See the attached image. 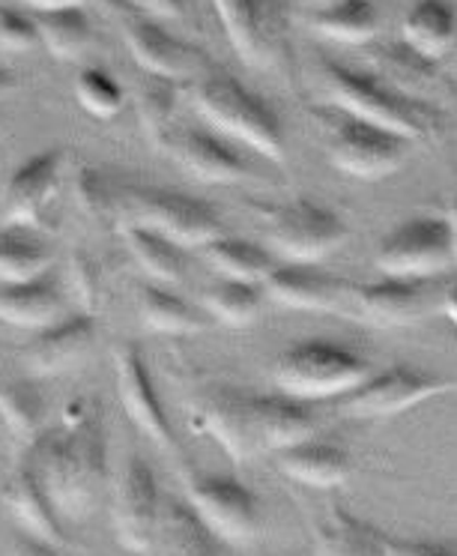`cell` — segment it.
I'll return each instance as SVG.
<instances>
[{
	"instance_id": "obj_22",
	"label": "cell",
	"mask_w": 457,
	"mask_h": 556,
	"mask_svg": "<svg viewBox=\"0 0 457 556\" xmlns=\"http://www.w3.org/2000/svg\"><path fill=\"white\" fill-rule=\"evenodd\" d=\"M368 61H371L373 78H380L385 87H392L409 99H419V102H428V97L443 90L445 85L436 63L416 54L404 39L401 42H377L368 54Z\"/></svg>"
},
{
	"instance_id": "obj_37",
	"label": "cell",
	"mask_w": 457,
	"mask_h": 556,
	"mask_svg": "<svg viewBox=\"0 0 457 556\" xmlns=\"http://www.w3.org/2000/svg\"><path fill=\"white\" fill-rule=\"evenodd\" d=\"M51 273L49 245L37 237H30L27 228L0 230V281L18 285Z\"/></svg>"
},
{
	"instance_id": "obj_11",
	"label": "cell",
	"mask_w": 457,
	"mask_h": 556,
	"mask_svg": "<svg viewBox=\"0 0 457 556\" xmlns=\"http://www.w3.org/2000/svg\"><path fill=\"white\" fill-rule=\"evenodd\" d=\"M162 515L165 506H162L156 472L147 458L129 455L123 460V470L117 472L111 494V527L123 551L138 556L153 554Z\"/></svg>"
},
{
	"instance_id": "obj_48",
	"label": "cell",
	"mask_w": 457,
	"mask_h": 556,
	"mask_svg": "<svg viewBox=\"0 0 457 556\" xmlns=\"http://www.w3.org/2000/svg\"><path fill=\"white\" fill-rule=\"evenodd\" d=\"M445 222H448V230H452V252H455V264H457V201L448 206Z\"/></svg>"
},
{
	"instance_id": "obj_8",
	"label": "cell",
	"mask_w": 457,
	"mask_h": 556,
	"mask_svg": "<svg viewBox=\"0 0 457 556\" xmlns=\"http://www.w3.org/2000/svg\"><path fill=\"white\" fill-rule=\"evenodd\" d=\"M126 216L129 225L156 230L180 249H204L225 237V222L206 201L162 186H126Z\"/></svg>"
},
{
	"instance_id": "obj_41",
	"label": "cell",
	"mask_w": 457,
	"mask_h": 556,
	"mask_svg": "<svg viewBox=\"0 0 457 556\" xmlns=\"http://www.w3.org/2000/svg\"><path fill=\"white\" fill-rule=\"evenodd\" d=\"M39 42L34 15H25L13 7H0V51H30Z\"/></svg>"
},
{
	"instance_id": "obj_12",
	"label": "cell",
	"mask_w": 457,
	"mask_h": 556,
	"mask_svg": "<svg viewBox=\"0 0 457 556\" xmlns=\"http://www.w3.org/2000/svg\"><path fill=\"white\" fill-rule=\"evenodd\" d=\"M455 264L452 230L445 218H412L385 233L373 249V266L385 278H428L440 276Z\"/></svg>"
},
{
	"instance_id": "obj_33",
	"label": "cell",
	"mask_w": 457,
	"mask_h": 556,
	"mask_svg": "<svg viewBox=\"0 0 457 556\" xmlns=\"http://www.w3.org/2000/svg\"><path fill=\"white\" fill-rule=\"evenodd\" d=\"M0 419L15 437L18 452L30 446L49 428L46 425L49 413H46V401H42L37 383H30V380L0 383Z\"/></svg>"
},
{
	"instance_id": "obj_42",
	"label": "cell",
	"mask_w": 457,
	"mask_h": 556,
	"mask_svg": "<svg viewBox=\"0 0 457 556\" xmlns=\"http://www.w3.org/2000/svg\"><path fill=\"white\" fill-rule=\"evenodd\" d=\"M385 556H457V542H407V539H383Z\"/></svg>"
},
{
	"instance_id": "obj_38",
	"label": "cell",
	"mask_w": 457,
	"mask_h": 556,
	"mask_svg": "<svg viewBox=\"0 0 457 556\" xmlns=\"http://www.w3.org/2000/svg\"><path fill=\"white\" fill-rule=\"evenodd\" d=\"M75 198L90 222L97 225H120L126 216V186L114 182L99 168H81L75 177Z\"/></svg>"
},
{
	"instance_id": "obj_1",
	"label": "cell",
	"mask_w": 457,
	"mask_h": 556,
	"mask_svg": "<svg viewBox=\"0 0 457 556\" xmlns=\"http://www.w3.org/2000/svg\"><path fill=\"white\" fill-rule=\"evenodd\" d=\"M39 484L66 520L93 518L109 491V431L97 395H78L61 413V422L22 448Z\"/></svg>"
},
{
	"instance_id": "obj_23",
	"label": "cell",
	"mask_w": 457,
	"mask_h": 556,
	"mask_svg": "<svg viewBox=\"0 0 457 556\" xmlns=\"http://www.w3.org/2000/svg\"><path fill=\"white\" fill-rule=\"evenodd\" d=\"M63 315H66V293L51 273L0 288V320L10 327L39 332L58 324Z\"/></svg>"
},
{
	"instance_id": "obj_6",
	"label": "cell",
	"mask_w": 457,
	"mask_h": 556,
	"mask_svg": "<svg viewBox=\"0 0 457 556\" xmlns=\"http://www.w3.org/2000/svg\"><path fill=\"white\" fill-rule=\"evenodd\" d=\"M99 3L109 10L114 25L126 39V49L132 51V58L147 75L170 78L177 85H189V81L194 85L201 75L213 70L204 49L174 37L153 15L135 10L126 0H99Z\"/></svg>"
},
{
	"instance_id": "obj_24",
	"label": "cell",
	"mask_w": 457,
	"mask_h": 556,
	"mask_svg": "<svg viewBox=\"0 0 457 556\" xmlns=\"http://www.w3.org/2000/svg\"><path fill=\"white\" fill-rule=\"evenodd\" d=\"M276 464L288 479L305 484V488H317V491L341 488L353 476L350 452L335 443H326L320 437L276 452Z\"/></svg>"
},
{
	"instance_id": "obj_14",
	"label": "cell",
	"mask_w": 457,
	"mask_h": 556,
	"mask_svg": "<svg viewBox=\"0 0 457 556\" xmlns=\"http://www.w3.org/2000/svg\"><path fill=\"white\" fill-rule=\"evenodd\" d=\"M192 425L213 437L237 464H245L264 452L254 419L252 392L225 383L201 389V395L192 404Z\"/></svg>"
},
{
	"instance_id": "obj_29",
	"label": "cell",
	"mask_w": 457,
	"mask_h": 556,
	"mask_svg": "<svg viewBox=\"0 0 457 556\" xmlns=\"http://www.w3.org/2000/svg\"><path fill=\"white\" fill-rule=\"evenodd\" d=\"M123 240H126V249L135 257V264L156 281L177 285L189 273L186 249H180L177 242H170L156 230L141 228V225H123Z\"/></svg>"
},
{
	"instance_id": "obj_43",
	"label": "cell",
	"mask_w": 457,
	"mask_h": 556,
	"mask_svg": "<svg viewBox=\"0 0 457 556\" xmlns=\"http://www.w3.org/2000/svg\"><path fill=\"white\" fill-rule=\"evenodd\" d=\"M126 3H132L135 10L153 15L158 22H182L189 15L186 0H126Z\"/></svg>"
},
{
	"instance_id": "obj_45",
	"label": "cell",
	"mask_w": 457,
	"mask_h": 556,
	"mask_svg": "<svg viewBox=\"0 0 457 556\" xmlns=\"http://www.w3.org/2000/svg\"><path fill=\"white\" fill-rule=\"evenodd\" d=\"M34 13H58V10H87L93 0H25Z\"/></svg>"
},
{
	"instance_id": "obj_44",
	"label": "cell",
	"mask_w": 457,
	"mask_h": 556,
	"mask_svg": "<svg viewBox=\"0 0 457 556\" xmlns=\"http://www.w3.org/2000/svg\"><path fill=\"white\" fill-rule=\"evenodd\" d=\"M10 556H66L63 547L51 542H42V539H34L27 532H18L13 539V547H10Z\"/></svg>"
},
{
	"instance_id": "obj_36",
	"label": "cell",
	"mask_w": 457,
	"mask_h": 556,
	"mask_svg": "<svg viewBox=\"0 0 457 556\" xmlns=\"http://www.w3.org/2000/svg\"><path fill=\"white\" fill-rule=\"evenodd\" d=\"M206 264L216 269L221 278L230 281H249V285H261L269 269L276 266L272 254L266 252L264 245H254L249 240H233V237H218L210 245L201 249Z\"/></svg>"
},
{
	"instance_id": "obj_50",
	"label": "cell",
	"mask_w": 457,
	"mask_h": 556,
	"mask_svg": "<svg viewBox=\"0 0 457 556\" xmlns=\"http://www.w3.org/2000/svg\"><path fill=\"white\" fill-rule=\"evenodd\" d=\"M0 132H3V117H0Z\"/></svg>"
},
{
	"instance_id": "obj_17",
	"label": "cell",
	"mask_w": 457,
	"mask_h": 556,
	"mask_svg": "<svg viewBox=\"0 0 457 556\" xmlns=\"http://www.w3.org/2000/svg\"><path fill=\"white\" fill-rule=\"evenodd\" d=\"M63 150H39L3 186V222L10 228H49V213L63 186Z\"/></svg>"
},
{
	"instance_id": "obj_32",
	"label": "cell",
	"mask_w": 457,
	"mask_h": 556,
	"mask_svg": "<svg viewBox=\"0 0 457 556\" xmlns=\"http://www.w3.org/2000/svg\"><path fill=\"white\" fill-rule=\"evenodd\" d=\"M308 27L320 37L341 42V46H368L377 37V10L371 0H344L329 10L308 15Z\"/></svg>"
},
{
	"instance_id": "obj_28",
	"label": "cell",
	"mask_w": 457,
	"mask_h": 556,
	"mask_svg": "<svg viewBox=\"0 0 457 556\" xmlns=\"http://www.w3.org/2000/svg\"><path fill=\"white\" fill-rule=\"evenodd\" d=\"M457 37V18L455 10L445 0H419L412 3V10L404 18L401 27V39L409 49L428 58V61H440L448 49L455 46Z\"/></svg>"
},
{
	"instance_id": "obj_39",
	"label": "cell",
	"mask_w": 457,
	"mask_h": 556,
	"mask_svg": "<svg viewBox=\"0 0 457 556\" xmlns=\"http://www.w3.org/2000/svg\"><path fill=\"white\" fill-rule=\"evenodd\" d=\"M75 99L97 121L117 117L123 105H126V93H123L120 81L102 66H81L78 70V75H75Z\"/></svg>"
},
{
	"instance_id": "obj_49",
	"label": "cell",
	"mask_w": 457,
	"mask_h": 556,
	"mask_svg": "<svg viewBox=\"0 0 457 556\" xmlns=\"http://www.w3.org/2000/svg\"><path fill=\"white\" fill-rule=\"evenodd\" d=\"M312 3V10L317 13V10H329V7H335V3H344V0H308Z\"/></svg>"
},
{
	"instance_id": "obj_25",
	"label": "cell",
	"mask_w": 457,
	"mask_h": 556,
	"mask_svg": "<svg viewBox=\"0 0 457 556\" xmlns=\"http://www.w3.org/2000/svg\"><path fill=\"white\" fill-rule=\"evenodd\" d=\"M254 419H257V434L264 452H281V448L296 446L317 437V419L314 413L288 395H252Z\"/></svg>"
},
{
	"instance_id": "obj_15",
	"label": "cell",
	"mask_w": 457,
	"mask_h": 556,
	"mask_svg": "<svg viewBox=\"0 0 457 556\" xmlns=\"http://www.w3.org/2000/svg\"><path fill=\"white\" fill-rule=\"evenodd\" d=\"M114 371H117V395L123 410L132 419L135 428L162 452H177V431L158 399L150 365L138 341H120L114 348Z\"/></svg>"
},
{
	"instance_id": "obj_34",
	"label": "cell",
	"mask_w": 457,
	"mask_h": 556,
	"mask_svg": "<svg viewBox=\"0 0 457 556\" xmlns=\"http://www.w3.org/2000/svg\"><path fill=\"white\" fill-rule=\"evenodd\" d=\"M150 556H218V542L186 503H168Z\"/></svg>"
},
{
	"instance_id": "obj_21",
	"label": "cell",
	"mask_w": 457,
	"mask_h": 556,
	"mask_svg": "<svg viewBox=\"0 0 457 556\" xmlns=\"http://www.w3.org/2000/svg\"><path fill=\"white\" fill-rule=\"evenodd\" d=\"M0 500L10 508V515L18 520V527L34 539L66 547V530H63L61 515L46 494V488L39 484L37 472L30 470L25 458H15L13 476L0 488Z\"/></svg>"
},
{
	"instance_id": "obj_16",
	"label": "cell",
	"mask_w": 457,
	"mask_h": 556,
	"mask_svg": "<svg viewBox=\"0 0 457 556\" xmlns=\"http://www.w3.org/2000/svg\"><path fill=\"white\" fill-rule=\"evenodd\" d=\"M230 46L254 70H276L288 61L281 15L272 0H213Z\"/></svg>"
},
{
	"instance_id": "obj_7",
	"label": "cell",
	"mask_w": 457,
	"mask_h": 556,
	"mask_svg": "<svg viewBox=\"0 0 457 556\" xmlns=\"http://www.w3.org/2000/svg\"><path fill=\"white\" fill-rule=\"evenodd\" d=\"M266 225V242L288 264H320L350 237L344 218L329 206L300 198L290 204H257Z\"/></svg>"
},
{
	"instance_id": "obj_5",
	"label": "cell",
	"mask_w": 457,
	"mask_h": 556,
	"mask_svg": "<svg viewBox=\"0 0 457 556\" xmlns=\"http://www.w3.org/2000/svg\"><path fill=\"white\" fill-rule=\"evenodd\" d=\"M182 488H186V506L192 508L194 518L204 523L218 544L249 547L257 542L264 530L261 500L237 476L182 467Z\"/></svg>"
},
{
	"instance_id": "obj_31",
	"label": "cell",
	"mask_w": 457,
	"mask_h": 556,
	"mask_svg": "<svg viewBox=\"0 0 457 556\" xmlns=\"http://www.w3.org/2000/svg\"><path fill=\"white\" fill-rule=\"evenodd\" d=\"M264 288L261 285H249V281H230L221 278L216 285H210L201 291V308L210 320H218L225 327L242 329L261 320L264 315Z\"/></svg>"
},
{
	"instance_id": "obj_35",
	"label": "cell",
	"mask_w": 457,
	"mask_h": 556,
	"mask_svg": "<svg viewBox=\"0 0 457 556\" xmlns=\"http://www.w3.org/2000/svg\"><path fill=\"white\" fill-rule=\"evenodd\" d=\"M177 105H180V85L170 78L144 73L141 85L135 90V109H138V121L144 126L147 138L158 150H165L168 138L174 135Z\"/></svg>"
},
{
	"instance_id": "obj_4",
	"label": "cell",
	"mask_w": 457,
	"mask_h": 556,
	"mask_svg": "<svg viewBox=\"0 0 457 556\" xmlns=\"http://www.w3.org/2000/svg\"><path fill=\"white\" fill-rule=\"evenodd\" d=\"M371 365L359 353L332 341H302L272 365V383L293 401L344 399L371 377Z\"/></svg>"
},
{
	"instance_id": "obj_18",
	"label": "cell",
	"mask_w": 457,
	"mask_h": 556,
	"mask_svg": "<svg viewBox=\"0 0 457 556\" xmlns=\"http://www.w3.org/2000/svg\"><path fill=\"white\" fill-rule=\"evenodd\" d=\"M97 341L99 329L93 315H63L58 324L34 332V339L22 351V359L30 375L61 377L85 365L97 351Z\"/></svg>"
},
{
	"instance_id": "obj_20",
	"label": "cell",
	"mask_w": 457,
	"mask_h": 556,
	"mask_svg": "<svg viewBox=\"0 0 457 556\" xmlns=\"http://www.w3.org/2000/svg\"><path fill=\"white\" fill-rule=\"evenodd\" d=\"M347 285L344 278L317 269V264H276L261 281L269 303L312 315H338L347 296Z\"/></svg>"
},
{
	"instance_id": "obj_51",
	"label": "cell",
	"mask_w": 457,
	"mask_h": 556,
	"mask_svg": "<svg viewBox=\"0 0 457 556\" xmlns=\"http://www.w3.org/2000/svg\"><path fill=\"white\" fill-rule=\"evenodd\" d=\"M0 7H3V3H0Z\"/></svg>"
},
{
	"instance_id": "obj_19",
	"label": "cell",
	"mask_w": 457,
	"mask_h": 556,
	"mask_svg": "<svg viewBox=\"0 0 457 556\" xmlns=\"http://www.w3.org/2000/svg\"><path fill=\"white\" fill-rule=\"evenodd\" d=\"M165 153L189 177L206 182V186H237V182L257 180V170L242 159L240 150L210 129L174 132L165 144Z\"/></svg>"
},
{
	"instance_id": "obj_10",
	"label": "cell",
	"mask_w": 457,
	"mask_h": 556,
	"mask_svg": "<svg viewBox=\"0 0 457 556\" xmlns=\"http://www.w3.org/2000/svg\"><path fill=\"white\" fill-rule=\"evenodd\" d=\"M326 156L338 170L359 180H383L404 168L409 156V141L377 129L371 123L356 121L350 114H326Z\"/></svg>"
},
{
	"instance_id": "obj_3",
	"label": "cell",
	"mask_w": 457,
	"mask_h": 556,
	"mask_svg": "<svg viewBox=\"0 0 457 556\" xmlns=\"http://www.w3.org/2000/svg\"><path fill=\"white\" fill-rule=\"evenodd\" d=\"M192 99L201 117L213 123L218 132L252 147L254 153H261L269 162L281 165L288 159V138L276 111L242 85L240 78L221 70H210L194 81Z\"/></svg>"
},
{
	"instance_id": "obj_40",
	"label": "cell",
	"mask_w": 457,
	"mask_h": 556,
	"mask_svg": "<svg viewBox=\"0 0 457 556\" xmlns=\"http://www.w3.org/2000/svg\"><path fill=\"white\" fill-rule=\"evenodd\" d=\"M66 273H69V281H73L75 296L81 300L87 315H93V308H97L99 303V293H102V273H99V264L90 257V252L75 249V252L69 254Z\"/></svg>"
},
{
	"instance_id": "obj_46",
	"label": "cell",
	"mask_w": 457,
	"mask_h": 556,
	"mask_svg": "<svg viewBox=\"0 0 457 556\" xmlns=\"http://www.w3.org/2000/svg\"><path fill=\"white\" fill-rule=\"evenodd\" d=\"M440 305H443L445 317H448V320H452V324L457 327V281L445 288L443 296H440Z\"/></svg>"
},
{
	"instance_id": "obj_27",
	"label": "cell",
	"mask_w": 457,
	"mask_h": 556,
	"mask_svg": "<svg viewBox=\"0 0 457 556\" xmlns=\"http://www.w3.org/2000/svg\"><path fill=\"white\" fill-rule=\"evenodd\" d=\"M312 535L317 556H385V532L353 518L347 508L341 506H332L329 518L314 523Z\"/></svg>"
},
{
	"instance_id": "obj_30",
	"label": "cell",
	"mask_w": 457,
	"mask_h": 556,
	"mask_svg": "<svg viewBox=\"0 0 457 556\" xmlns=\"http://www.w3.org/2000/svg\"><path fill=\"white\" fill-rule=\"evenodd\" d=\"M37 37L58 61H81L97 42V30L87 10H58V13H34Z\"/></svg>"
},
{
	"instance_id": "obj_47",
	"label": "cell",
	"mask_w": 457,
	"mask_h": 556,
	"mask_svg": "<svg viewBox=\"0 0 457 556\" xmlns=\"http://www.w3.org/2000/svg\"><path fill=\"white\" fill-rule=\"evenodd\" d=\"M15 87H18V75L13 70H3L0 66V102L10 97V93H15Z\"/></svg>"
},
{
	"instance_id": "obj_2",
	"label": "cell",
	"mask_w": 457,
	"mask_h": 556,
	"mask_svg": "<svg viewBox=\"0 0 457 556\" xmlns=\"http://www.w3.org/2000/svg\"><path fill=\"white\" fill-rule=\"evenodd\" d=\"M320 81H323L329 105L341 114L371 123L377 129L397 135L409 144H431L440 138L443 126H440V114L433 111V105L397 93L392 87H385L380 78H373L371 73L323 61Z\"/></svg>"
},
{
	"instance_id": "obj_9",
	"label": "cell",
	"mask_w": 457,
	"mask_h": 556,
	"mask_svg": "<svg viewBox=\"0 0 457 556\" xmlns=\"http://www.w3.org/2000/svg\"><path fill=\"white\" fill-rule=\"evenodd\" d=\"M457 392V377L431 375L407 365L385 368L380 375H371L365 383L347 392L338 404V416L356 419V422H371V419H389L401 413L419 407L424 401L443 399Z\"/></svg>"
},
{
	"instance_id": "obj_13",
	"label": "cell",
	"mask_w": 457,
	"mask_h": 556,
	"mask_svg": "<svg viewBox=\"0 0 457 556\" xmlns=\"http://www.w3.org/2000/svg\"><path fill=\"white\" fill-rule=\"evenodd\" d=\"M433 288L421 278H385L373 285H347L338 315L373 329L412 327L433 312Z\"/></svg>"
},
{
	"instance_id": "obj_26",
	"label": "cell",
	"mask_w": 457,
	"mask_h": 556,
	"mask_svg": "<svg viewBox=\"0 0 457 556\" xmlns=\"http://www.w3.org/2000/svg\"><path fill=\"white\" fill-rule=\"evenodd\" d=\"M138 317L150 332L158 336H198L210 327L204 308L189 303L180 293L162 288L158 281L138 285Z\"/></svg>"
}]
</instances>
